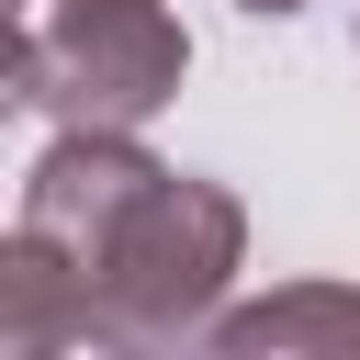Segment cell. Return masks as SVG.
I'll return each instance as SVG.
<instances>
[{
    "instance_id": "6da1fadb",
    "label": "cell",
    "mask_w": 360,
    "mask_h": 360,
    "mask_svg": "<svg viewBox=\"0 0 360 360\" xmlns=\"http://www.w3.org/2000/svg\"><path fill=\"white\" fill-rule=\"evenodd\" d=\"M236 270H248V202H236L225 180L169 169V180L135 202V225H124L101 292H90V349H101V360H158V349L202 338V326L225 315V281H236Z\"/></svg>"
},
{
    "instance_id": "7a4b0ae2",
    "label": "cell",
    "mask_w": 360,
    "mask_h": 360,
    "mask_svg": "<svg viewBox=\"0 0 360 360\" xmlns=\"http://www.w3.org/2000/svg\"><path fill=\"white\" fill-rule=\"evenodd\" d=\"M191 79V34L169 0H45L11 34V101L45 124H112L135 135Z\"/></svg>"
},
{
    "instance_id": "3957f363",
    "label": "cell",
    "mask_w": 360,
    "mask_h": 360,
    "mask_svg": "<svg viewBox=\"0 0 360 360\" xmlns=\"http://www.w3.org/2000/svg\"><path fill=\"white\" fill-rule=\"evenodd\" d=\"M214 360H360V292L349 281H281L259 304H225L202 326Z\"/></svg>"
},
{
    "instance_id": "277c9868",
    "label": "cell",
    "mask_w": 360,
    "mask_h": 360,
    "mask_svg": "<svg viewBox=\"0 0 360 360\" xmlns=\"http://www.w3.org/2000/svg\"><path fill=\"white\" fill-rule=\"evenodd\" d=\"M236 11H259V22H292V11H304V0H236Z\"/></svg>"
}]
</instances>
